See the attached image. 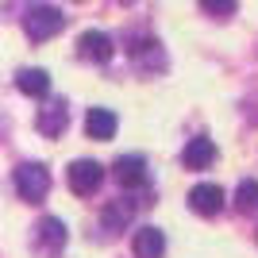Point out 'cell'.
I'll list each match as a JSON object with an SVG mask.
<instances>
[{"mask_svg":"<svg viewBox=\"0 0 258 258\" xmlns=\"http://www.w3.org/2000/svg\"><path fill=\"white\" fill-rule=\"evenodd\" d=\"M16 193H20L23 201H31V205L50 193V173H46L43 162H23V166H16Z\"/></svg>","mask_w":258,"mask_h":258,"instance_id":"2","label":"cell"},{"mask_svg":"<svg viewBox=\"0 0 258 258\" xmlns=\"http://www.w3.org/2000/svg\"><path fill=\"white\" fill-rule=\"evenodd\" d=\"M119 127V119L112 108H89V116H85V131H89V139H112Z\"/></svg>","mask_w":258,"mask_h":258,"instance_id":"10","label":"cell"},{"mask_svg":"<svg viewBox=\"0 0 258 258\" xmlns=\"http://www.w3.org/2000/svg\"><path fill=\"white\" fill-rule=\"evenodd\" d=\"M131 216H135V205H131L127 197H119V201H112V205H104V212H100V220H104L108 231H123V227L131 224Z\"/></svg>","mask_w":258,"mask_h":258,"instance_id":"12","label":"cell"},{"mask_svg":"<svg viewBox=\"0 0 258 258\" xmlns=\"http://www.w3.org/2000/svg\"><path fill=\"white\" fill-rule=\"evenodd\" d=\"M77 54H81L85 62H108V58H112V35L85 31L81 39H77Z\"/></svg>","mask_w":258,"mask_h":258,"instance_id":"8","label":"cell"},{"mask_svg":"<svg viewBox=\"0 0 258 258\" xmlns=\"http://www.w3.org/2000/svg\"><path fill=\"white\" fill-rule=\"evenodd\" d=\"M181 162L189 166V170H208L216 162V143L205 139V135H197V139L185 143V151H181Z\"/></svg>","mask_w":258,"mask_h":258,"instance_id":"9","label":"cell"},{"mask_svg":"<svg viewBox=\"0 0 258 258\" xmlns=\"http://www.w3.org/2000/svg\"><path fill=\"white\" fill-rule=\"evenodd\" d=\"M131 247H135V258H162L166 235H162V227H139L135 239H131Z\"/></svg>","mask_w":258,"mask_h":258,"instance_id":"11","label":"cell"},{"mask_svg":"<svg viewBox=\"0 0 258 258\" xmlns=\"http://www.w3.org/2000/svg\"><path fill=\"white\" fill-rule=\"evenodd\" d=\"M112 170H116V181L123 189H135V185L147 181V158L143 154H119Z\"/></svg>","mask_w":258,"mask_h":258,"instance_id":"6","label":"cell"},{"mask_svg":"<svg viewBox=\"0 0 258 258\" xmlns=\"http://www.w3.org/2000/svg\"><path fill=\"white\" fill-rule=\"evenodd\" d=\"M62 27H66V12L54 8V4H35V8H27V16H23V31H27L31 43H46V39H54Z\"/></svg>","mask_w":258,"mask_h":258,"instance_id":"1","label":"cell"},{"mask_svg":"<svg viewBox=\"0 0 258 258\" xmlns=\"http://www.w3.org/2000/svg\"><path fill=\"white\" fill-rule=\"evenodd\" d=\"M16 89L27 97H46L50 93V74L46 70H20L16 74Z\"/></svg>","mask_w":258,"mask_h":258,"instance_id":"13","label":"cell"},{"mask_svg":"<svg viewBox=\"0 0 258 258\" xmlns=\"http://www.w3.org/2000/svg\"><path fill=\"white\" fill-rule=\"evenodd\" d=\"M66 224L58 220V216H46V220H39V227H35V250L43 258H58L66 247Z\"/></svg>","mask_w":258,"mask_h":258,"instance_id":"4","label":"cell"},{"mask_svg":"<svg viewBox=\"0 0 258 258\" xmlns=\"http://www.w3.org/2000/svg\"><path fill=\"white\" fill-rule=\"evenodd\" d=\"M189 208L201 212V216L224 212V189H220V185H193V193H189Z\"/></svg>","mask_w":258,"mask_h":258,"instance_id":"7","label":"cell"},{"mask_svg":"<svg viewBox=\"0 0 258 258\" xmlns=\"http://www.w3.org/2000/svg\"><path fill=\"white\" fill-rule=\"evenodd\" d=\"M39 131H43L46 139H58L66 127H70V104L66 100H46L43 108H39Z\"/></svg>","mask_w":258,"mask_h":258,"instance_id":"5","label":"cell"},{"mask_svg":"<svg viewBox=\"0 0 258 258\" xmlns=\"http://www.w3.org/2000/svg\"><path fill=\"white\" fill-rule=\"evenodd\" d=\"M66 181H70V189H74L77 197H93L100 189V181H104V166L93 162V158H77V162H70Z\"/></svg>","mask_w":258,"mask_h":258,"instance_id":"3","label":"cell"},{"mask_svg":"<svg viewBox=\"0 0 258 258\" xmlns=\"http://www.w3.org/2000/svg\"><path fill=\"white\" fill-rule=\"evenodd\" d=\"M235 208H239V212H254V208H258V181L247 177V181L235 189Z\"/></svg>","mask_w":258,"mask_h":258,"instance_id":"14","label":"cell"}]
</instances>
